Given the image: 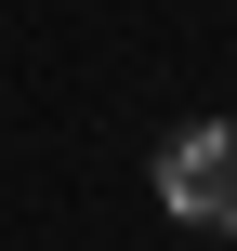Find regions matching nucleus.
Returning a JSON list of instances; mask_svg holds the SVG:
<instances>
[{"instance_id": "f257e3e1", "label": "nucleus", "mask_w": 237, "mask_h": 251, "mask_svg": "<svg viewBox=\"0 0 237 251\" xmlns=\"http://www.w3.org/2000/svg\"><path fill=\"white\" fill-rule=\"evenodd\" d=\"M158 199H172L185 225L237 238V119H198V132H172V146H158Z\"/></svg>"}, {"instance_id": "f03ea898", "label": "nucleus", "mask_w": 237, "mask_h": 251, "mask_svg": "<svg viewBox=\"0 0 237 251\" xmlns=\"http://www.w3.org/2000/svg\"><path fill=\"white\" fill-rule=\"evenodd\" d=\"M224 251H237V238H224Z\"/></svg>"}]
</instances>
